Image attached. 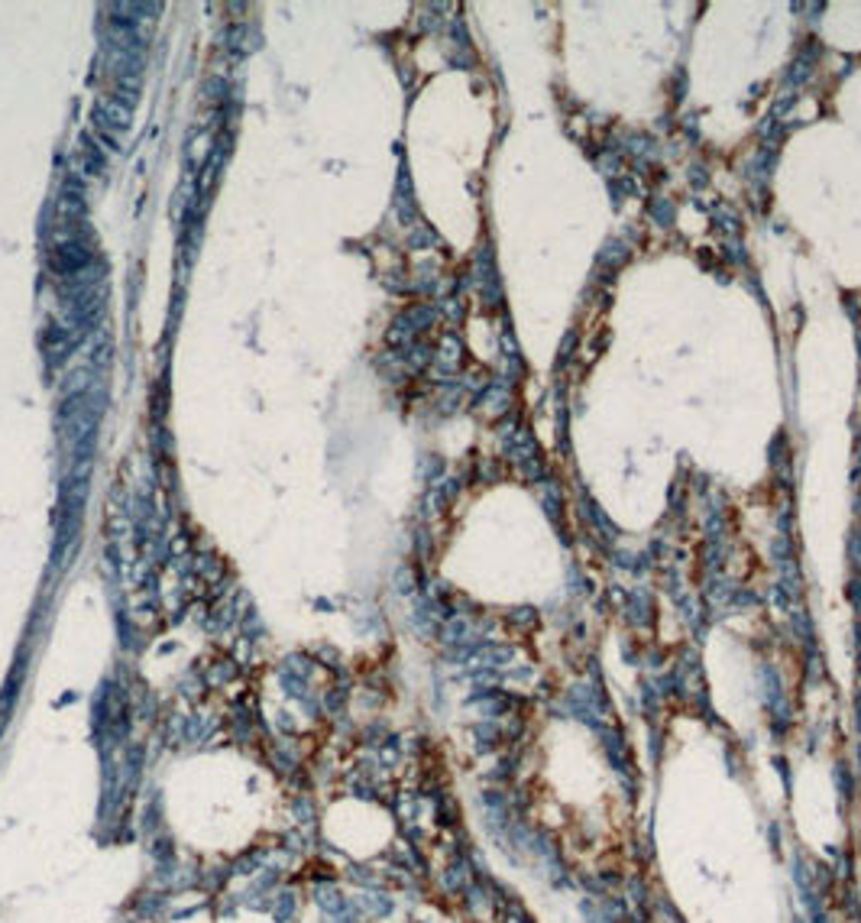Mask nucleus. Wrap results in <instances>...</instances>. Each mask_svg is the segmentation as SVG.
<instances>
[{
    "mask_svg": "<svg viewBox=\"0 0 861 923\" xmlns=\"http://www.w3.org/2000/svg\"><path fill=\"white\" fill-rule=\"evenodd\" d=\"M88 263H91V253H88L81 243H75V240H72V243H62L56 250V266L68 275H78Z\"/></svg>",
    "mask_w": 861,
    "mask_h": 923,
    "instance_id": "f257e3e1",
    "label": "nucleus"
},
{
    "mask_svg": "<svg viewBox=\"0 0 861 923\" xmlns=\"http://www.w3.org/2000/svg\"><path fill=\"white\" fill-rule=\"evenodd\" d=\"M97 123L101 127H127L130 123V107L117 97H101L97 101Z\"/></svg>",
    "mask_w": 861,
    "mask_h": 923,
    "instance_id": "f03ea898",
    "label": "nucleus"
}]
</instances>
